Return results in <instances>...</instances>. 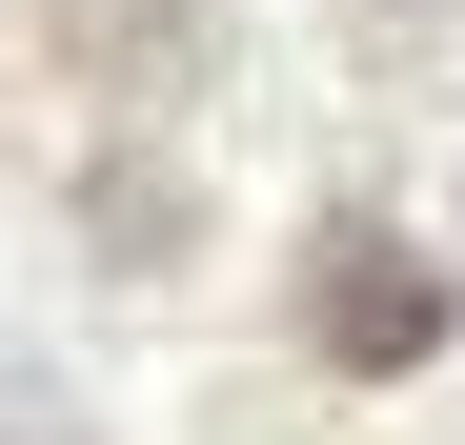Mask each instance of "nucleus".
I'll use <instances>...</instances> for the list:
<instances>
[{
    "label": "nucleus",
    "mask_w": 465,
    "mask_h": 445,
    "mask_svg": "<svg viewBox=\"0 0 465 445\" xmlns=\"http://www.w3.org/2000/svg\"><path fill=\"white\" fill-rule=\"evenodd\" d=\"M303 344H324V364H425V344H445V263H405L384 222H324V263H303Z\"/></svg>",
    "instance_id": "obj_1"
}]
</instances>
